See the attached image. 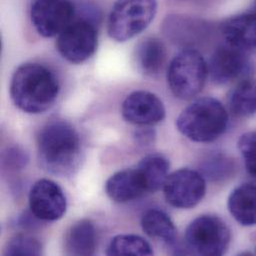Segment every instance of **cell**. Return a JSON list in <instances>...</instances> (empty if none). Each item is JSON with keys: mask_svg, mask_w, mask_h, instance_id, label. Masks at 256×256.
Segmentation results:
<instances>
[{"mask_svg": "<svg viewBox=\"0 0 256 256\" xmlns=\"http://www.w3.org/2000/svg\"><path fill=\"white\" fill-rule=\"evenodd\" d=\"M60 93L56 75L39 63H25L14 72L10 96L14 105L24 113L40 114L50 109Z\"/></svg>", "mask_w": 256, "mask_h": 256, "instance_id": "1", "label": "cell"}, {"mask_svg": "<svg viewBox=\"0 0 256 256\" xmlns=\"http://www.w3.org/2000/svg\"><path fill=\"white\" fill-rule=\"evenodd\" d=\"M37 148L41 166L51 174L70 176L80 164L81 138L76 128L67 122L47 123L38 134Z\"/></svg>", "mask_w": 256, "mask_h": 256, "instance_id": "2", "label": "cell"}, {"mask_svg": "<svg viewBox=\"0 0 256 256\" xmlns=\"http://www.w3.org/2000/svg\"><path fill=\"white\" fill-rule=\"evenodd\" d=\"M228 125V114L224 105L212 97L190 103L178 117L176 128L190 140L210 142L224 134Z\"/></svg>", "mask_w": 256, "mask_h": 256, "instance_id": "3", "label": "cell"}, {"mask_svg": "<svg viewBox=\"0 0 256 256\" xmlns=\"http://www.w3.org/2000/svg\"><path fill=\"white\" fill-rule=\"evenodd\" d=\"M208 75V64L194 49H184L170 61L168 84L174 97L190 100L200 94Z\"/></svg>", "mask_w": 256, "mask_h": 256, "instance_id": "4", "label": "cell"}, {"mask_svg": "<svg viewBox=\"0 0 256 256\" xmlns=\"http://www.w3.org/2000/svg\"><path fill=\"white\" fill-rule=\"evenodd\" d=\"M156 9V0H117L109 15V36L118 42L136 37L150 24Z\"/></svg>", "mask_w": 256, "mask_h": 256, "instance_id": "5", "label": "cell"}, {"mask_svg": "<svg viewBox=\"0 0 256 256\" xmlns=\"http://www.w3.org/2000/svg\"><path fill=\"white\" fill-rule=\"evenodd\" d=\"M188 248L198 256H220L226 254L230 244V230L216 216H202L194 220L186 230Z\"/></svg>", "mask_w": 256, "mask_h": 256, "instance_id": "6", "label": "cell"}, {"mask_svg": "<svg viewBox=\"0 0 256 256\" xmlns=\"http://www.w3.org/2000/svg\"><path fill=\"white\" fill-rule=\"evenodd\" d=\"M56 46L59 54L70 63L87 61L98 47L96 25L88 19L74 20L58 35Z\"/></svg>", "mask_w": 256, "mask_h": 256, "instance_id": "7", "label": "cell"}, {"mask_svg": "<svg viewBox=\"0 0 256 256\" xmlns=\"http://www.w3.org/2000/svg\"><path fill=\"white\" fill-rule=\"evenodd\" d=\"M168 204L180 210L198 206L206 190V180L202 174L190 168H182L168 174L164 186Z\"/></svg>", "mask_w": 256, "mask_h": 256, "instance_id": "8", "label": "cell"}, {"mask_svg": "<svg viewBox=\"0 0 256 256\" xmlns=\"http://www.w3.org/2000/svg\"><path fill=\"white\" fill-rule=\"evenodd\" d=\"M75 7L70 0H35L31 7V21L43 37L59 35L74 21Z\"/></svg>", "mask_w": 256, "mask_h": 256, "instance_id": "9", "label": "cell"}, {"mask_svg": "<svg viewBox=\"0 0 256 256\" xmlns=\"http://www.w3.org/2000/svg\"><path fill=\"white\" fill-rule=\"evenodd\" d=\"M30 212L42 222H55L64 216L67 200L62 188L53 180H37L29 192Z\"/></svg>", "mask_w": 256, "mask_h": 256, "instance_id": "10", "label": "cell"}, {"mask_svg": "<svg viewBox=\"0 0 256 256\" xmlns=\"http://www.w3.org/2000/svg\"><path fill=\"white\" fill-rule=\"evenodd\" d=\"M208 69L212 81L224 85L246 77L250 72L252 64L246 53L226 43L216 49Z\"/></svg>", "mask_w": 256, "mask_h": 256, "instance_id": "11", "label": "cell"}, {"mask_svg": "<svg viewBox=\"0 0 256 256\" xmlns=\"http://www.w3.org/2000/svg\"><path fill=\"white\" fill-rule=\"evenodd\" d=\"M122 116L130 124L150 127L164 119L166 108L156 94L148 91H134L124 100Z\"/></svg>", "mask_w": 256, "mask_h": 256, "instance_id": "12", "label": "cell"}, {"mask_svg": "<svg viewBox=\"0 0 256 256\" xmlns=\"http://www.w3.org/2000/svg\"><path fill=\"white\" fill-rule=\"evenodd\" d=\"M226 43L244 53L256 50V13H244L222 24Z\"/></svg>", "mask_w": 256, "mask_h": 256, "instance_id": "13", "label": "cell"}, {"mask_svg": "<svg viewBox=\"0 0 256 256\" xmlns=\"http://www.w3.org/2000/svg\"><path fill=\"white\" fill-rule=\"evenodd\" d=\"M105 188L108 196L119 204L132 202L148 194L144 180L136 166L114 174L106 182Z\"/></svg>", "mask_w": 256, "mask_h": 256, "instance_id": "14", "label": "cell"}, {"mask_svg": "<svg viewBox=\"0 0 256 256\" xmlns=\"http://www.w3.org/2000/svg\"><path fill=\"white\" fill-rule=\"evenodd\" d=\"M97 246V230L94 224L88 220L75 222L66 232L64 248L68 256H93Z\"/></svg>", "mask_w": 256, "mask_h": 256, "instance_id": "15", "label": "cell"}, {"mask_svg": "<svg viewBox=\"0 0 256 256\" xmlns=\"http://www.w3.org/2000/svg\"><path fill=\"white\" fill-rule=\"evenodd\" d=\"M228 206L240 224L256 226V186L242 184L234 188L228 198Z\"/></svg>", "mask_w": 256, "mask_h": 256, "instance_id": "16", "label": "cell"}, {"mask_svg": "<svg viewBox=\"0 0 256 256\" xmlns=\"http://www.w3.org/2000/svg\"><path fill=\"white\" fill-rule=\"evenodd\" d=\"M166 57V46L156 37H148L142 40L134 50L136 67L146 76H154L158 74L164 64Z\"/></svg>", "mask_w": 256, "mask_h": 256, "instance_id": "17", "label": "cell"}, {"mask_svg": "<svg viewBox=\"0 0 256 256\" xmlns=\"http://www.w3.org/2000/svg\"><path fill=\"white\" fill-rule=\"evenodd\" d=\"M140 226L146 234L166 246H174L176 242V228L170 218L162 210L150 208L140 220Z\"/></svg>", "mask_w": 256, "mask_h": 256, "instance_id": "18", "label": "cell"}, {"mask_svg": "<svg viewBox=\"0 0 256 256\" xmlns=\"http://www.w3.org/2000/svg\"><path fill=\"white\" fill-rule=\"evenodd\" d=\"M228 107L238 117H250L256 114V79H244L230 91Z\"/></svg>", "mask_w": 256, "mask_h": 256, "instance_id": "19", "label": "cell"}, {"mask_svg": "<svg viewBox=\"0 0 256 256\" xmlns=\"http://www.w3.org/2000/svg\"><path fill=\"white\" fill-rule=\"evenodd\" d=\"M148 190V194L156 192L162 188L170 170V162L162 154H150L144 158L136 166Z\"/></svg>", "mask_w": 256, "mask_h": 256, "instance_id": "20", "label": "cell"}, {"mask_svg": "<svg viewBox=\"0 0 256 256\" xmlns=\"http://www.w3.org/2000/svg\"><path fill=\"white\" fill-rule=\"evenodd\" d=\"M107 256H152L154 252L150 244L134 234H120L112 238L106 250Z\"/></svg>", "mask_w": 256, "mask_h": 256, "instance_id": "21", "label": "cell"}, {"mask_svg": "<svg viewBox=\"0 0 256 256\" xmlns=\"http://www.w3.org/2000/svg\"><path fill=\"white\" fill-rule=\"evenodd\" d=\"M41 254V244L31 236L22 234L10 240L4 252L5 256H40Z\"/></svg>", "mask_w": 256, "mask_h": 256, "instance_id": "22", "label": "cell"}, {"mask_svg": "<svg viewBox=\"0 0 256 256\" xmlns=\"http://www.w3.org/2000/svg\"><path fill=\"white\" fill-rule=\"evenodd\" d=\"M238 148L248 172L256 178V130L246 132L238 140Z\"/></svg>", "mask_w": 256, "mask_h": 256, "instance_id": "23", "label": "cell"}, {"mask_svg": "<svg viewBox=\"0 0 256 256\" xmlns=\"http://www.w3.org/2000/svg\"><path fill=\"white\" fill-rule=\"evenodd\" d=\"M28 162V158L24 150L19 148H10L3 154V164L10 170L23 168Z\"/></svg>", "mask_w": 256, "mask_h": 256, "instance_id": "24", "label": "cell"}, {"mask_svg": "<svg viewBox=\"0 0 256 256\" xmlns=\"http://www.w3.org/2000/svg\"><path fill=\"white\" fill-rule=\"evenodd\" d=\"M134 142L138 146H150L156 140V132L152 128H138V130L134 132Z\"/></svg>", "mask_w": 256, "mask_h": 256, "instance_id": "25", "label": "cell"}, {"mask_svg": "<svg viewBox=\"0 0 256 256\" xmlns=\"http://www.w3.org/2000/svg\"><path fill=\"white\" fill-rule=\"evenodd\" d=\"M254 7H256V3H254Z\"/></svg>", "mask_w": 256, "mask_h": 256, "instance_id": "26", "label": "cell"}, {"mask_svg": "<svg viewBox=\"0 0 256 256\" xmlns=\"http://www.w3.org/2000/svg\"></svg>", "mask_w": 256, "mask_h": 256, "instance_id": "27", "label": "cell"}]
</instances>
